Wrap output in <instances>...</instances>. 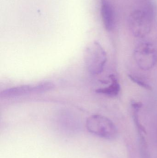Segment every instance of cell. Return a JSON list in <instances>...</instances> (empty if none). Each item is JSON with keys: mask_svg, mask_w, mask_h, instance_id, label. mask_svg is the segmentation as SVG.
<instances>
[{"mask_svg": "<svg viewBox=\"0 0 157 158\" xmlns=\"http://www.w3.org/2000/svg\"><path fill=\"white\" fill-rule=\"evenodd\" d=\"M153 16L150 6L132 11L129 16V25L133 35L139 38L147 36L152 28Z\"/></svg>", "mask_w": 157, "mask_h": 158, "instance_id": "cell-1", "label": "cell"}, {"mask_svg": "<svg viewBox=\"0 0 157 158\" xmlns=\"http://www.w3.org/2000/svg\"><path fill=\"white\" fill-rule=\"evenodd\" d=\"M84 62L90 74L97 75L103 71L107 61L106 51L100 44L94 41L88 45L84 52Z\"/></svg>", "mask_w": 157, "mask_h": 158, "instance_id": "cell-2", "label": "cell"}, {"mask_svg": "<svg viewBox=\"0 0 157 158\" xmlns=\"http://www.w3.org/2000/svg\"><path fill=\"white\" fill-rule=\"evenodd\" d=\"M88 131L92 134L106 139L116 137L117 129L113 122L105 116L93 115L88 117L86 122Z\"/></svg>", "mask_w": 157, "mask_h": 158, "instance_id": "cell-3", "label": "cell"}, {"mask_svg": "<svg viewBox=\"0 0 157 158\" xmlns=\"http://www.w3.org/2000/svg\"><path fill=\"white\" fill-rule=\"evenodd\" d=\"M53 83L49 81L41 82L34 84L25 85L7 88L1 92L3 98H11L30 94H41L54 88Z\"/></svg>", "mask_w": 157, "mask_h": 158, "instance_id": "cell-4", "label": "cell"}, {"mask_svg": "<svg viewBox=\"0 0 157 158\" xmlns=\"http://www.w3.org/2000/svg\"><path fill=\"white\" fill-rule=\"evenodd\" d=\"M134 56L136 64L143 70L151 69L156 62L155 49L149 43H143L138 45L135 50Z\"/></svg>", "mask_w": 157, "mask_h": 158, "instance_id": "cell-5", "label": "cell"}, {"mask_svg": "<svg viewBox=\"0 0 157 158\" xmlns=\"http://www.w3.org/2000/svg\"><path fill=\"white\" fill-rule=\"evenodd\" d=\"M100 11L104 27L107 31H111L115 27V14L109 0H101Z\"/></svg>", "mask_w": 157, "mask_h": 158, "instance_id": "cell-6", "label": "cell"}, {"mask_svg": "<svg viewBox=\"0 0 157 158\" xmlns=\"http://www.w3.org/2000/svg\"><path fill=\"white\" fill-rule=\"evenodd\" d=\"M109 78L111 81L110 84L107 87L97 89L96 93L111 97L116 96L119 94L120 90V85L118 79L113 75H110Z\"/></svg>", "mask_w": 157, "mask_h": 158, "instance_id": "cell-7", "label": "cell"}, {"mask_svg": "<svg viewBox=\"0 0 157 158\" xmlns=\"http://www.w3.org/2000/svg\"><path fill=\"white\" fill-rule=\"evenodd\" d=\"M129 77L133 82L137 84L138 85H140L141 87L148 90L152 89L151 86L149 85L148 84L145 82L144 81L142 80V79L139 78L135 77V76H132V75H129Z\"/></svg>", "mask_w": 157, "mask_h": 158, "instance_id": "cell-8", "label": "cell"}]
</instances>
